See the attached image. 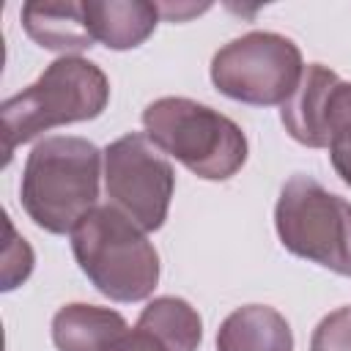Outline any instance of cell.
Instances as JSON below:
<instances>
[{"label":"cell","mask_w":351,"mask_h":351,"mask_svg":"<svg viewBox=\"0 0 351 351\" xmlns=\"http://www.w3.org/2000/svg\"><path fill=\"white\" fill-rule=\"evenodd\" d=\"M310 351H351V304L324 315L310 337Z\"/></svg>","instance_id":"15"},{"label":"cell","mask_w":351,"mask_h":351,"mask_svg":"<svg viewBox=\"0 0 351 351\" xmlns=\"http://www.w3.org/2000/svg\"><path fill=\"white\" fill-rule=\"evenodd\" d=\"M274 228L288 252L351 277V203L313 176H291L274 206Z\"/></svg>","instance_id":"5"},{"label":"cell","mask_w":351,"mask_h":351,"mask_svg":"<svg viewBox=\"0 0 351 351\" xmlns=\"http://www.w3.org/2000/svg\"><path fill=\"white\" fill-rule=\"evenodd\" d=\"M126 318L110 307L74 302L55 313L52 343L58 351H110L126 332Z\"/></svg>","instance_id":"12"},{"label":"cell","mask_w":351,"mask_h":351,"mask_svg":"<svg viewBox=\"0 0 351 351\" xmlns=\"http://www.w3.org/2000/svg\"><path fill=\"white\" fill-rule=\"evenodd\" d=\"M329 159L335 173L346 186H351V82H343L335 88L329 101Z\"/></svg>","instance_id":"14"},{"label":"cell","mask_w":351,"mask_h":351,"mask_svg":"<svg viewBox=\"0 0 351 351\" xmlns=\"http://www.w3.org/2000/svg\"><path fill=\"white\" fill-rule=\"evenodd\" d=\"M137 326H145L148 332H154L170 351H197L203 340V321L197 310L178 296L151 299L143 307Z\"/></svg>","instance_id":"13"},{"label":"cell","mask_w":351,"mask_h":351,"mask_svg":"<svg viewBox=\"0 0 351 351\" xmlns=\"http://www.w3.org/2000/svg\"><path fill=\"white\" fill-rule=\"evenodd\" d=\"M71 252L93 288L112 302H143L159 282V255L145 230L115 206H96L71 230Z\"/></svg>","instance_id":"3"},{"label":"cell","mask_w":351,"mask_h":351,"mask_svg":"<svg viewBox=\"0 0 351 351\" xmlns=\"http://www.w3.org/2000/svg\"><path fill=\"white\" fill-rule=\"evenodd\" d=\"M110 351H170V348L145 326H134V329H126L110 346Z\"/></svg>","instance_id":"17"},{"label":"cell","mask_w":351,"mask_h":351,"mask_svg":"<svg viewBox=\"0 0 351 351\" xmlns=\"http://www.w3.org/2000/svg\"><path fill=\"white\" fill-rule=\"evenodd\" d=\"M5 230L11 236V244L5 247V266H3V291L16 288V282H25L33 271V250L25 239L14 233V225L5 222Z\"/></svg>","instance_id":"16"},{"label":"cell","mask_w":351,"mask_h":351,"mask_svg":"<svg viewBox=\"0 0 351 351\" xmlns=\"http://www.w3.org/2000/svg\"><path fill=\"white\" fill-rule=\"evenodd\" d=\"M104 189L110 206L143 230H159L170 211L176 173L145 132H129L104 148Z\"/></svg>","instance_id":"7"},{"label":"cell","mask_w":351,"mask_h":351,"mask_svg":"<svg viewBox=\"0 0 351 351\" xmlns=\"http://www.w3.org/2000/svg\"><path fill=\"white\" fill-rule=\"evenodd\" d=\"M101 176V151L71 134L44 137L27 154L19 200L25 214L47 233H71L85 214L96 208Z\"/></svg>","instance_id":"1"},{"label":"cell","mask_w":351,"mask_h":351,"mask_svg":"<svg viewBox=\"0 0 351 351\" xmlns=\"http://www.w3.org/2000/svg\"><path fill=\"white\" fill-rule=\"evenodd\" d=\"M19 16L25 33L49 52L74 55L96 41L82 3H25Z\"/></svg>","instance_id":"9"},{"label":"cell","mask_w":351,"mask_h":351,"mask_svg":"<svg viewBox=\"0 0 351 351\" xmlns=\"http://www.w3.org/2000/svg\"><path fill=\"white\" fill-rule=\"evenodd\" d=\"M82 5L93 38L118 52L140 47L162 16L159 5L145 0H88Z\"/></svg>","instance_id":"10"},{"label":"cell","mask_w":351,"mask_h":351,"mask_svg":"<svg viewBox=\"0 0 351 351\" xmlns=\"http://www.w3.org/2000/svg\"><path fill=\"white\" fill-rule=\"evenodd\" d=\"M217 351H293V332L274 307L244 304L219 324Z\"/></svg>","instance_id":"11"},{"label":"cell","mask_w":351,"mask_h":351,"mask_svg":"<svg viewBox=\"0 0 351 351\" xmlns=\"http://www.w3.org/2000/svg\"><path fill=\"white\" fill-rule=\"evenodd\" d=\"M337 85H340V77L329 66L324 63L304 66L296 90L280 107V121L296 143L307 148L329 145L326 121H329V101Z\"/></svg>","instance_id":"8"},{"label":"cell","mask_w":351,"mask_h":351,"mask_svg":"<svg viewBox=\"0 0 351 351\" xmlns=\"http://www.w3.org/2000/svg\"><path fill=\"white\" fill-rule=\"evenodd\" d=\"M107 101H110L107 74L88 58L60 55L44 69V74L33 85L8 96L0 104L5 162L14 156V151L22 143L36 140L38 134L55 126L99 118Z\"/></svg>","instance_id":"2"},{"label":"cell","mask_w":351,"mask_h":351,"mask_svg":"<svg viewBox=\"0 0 351 351\" xmlns=\"http://www.w3.org/2000/svg\"><path fill=\"white\" fill-rule=\"evenodd\" d=\"M304 63L299 47L271 30H250L211 58L214 88L241 104L274 107L285 104L302 80Z\"/></svg>","instance_id":"6"},{"label":"cell","mask_w":351,"mask_h":351,"mask_svg":"<svg viewBox=\"0 0 351 351\" xmlns=\"http://www.w3.org/2000/svg\"><path fill=\"white\" fill-rule=\"evenodd\" d=\"M148 140L206 181H228L247 162V137L236 121L186 96H162L143 110Z\"/></svg>","instance_id":"4"}]
</instances>
